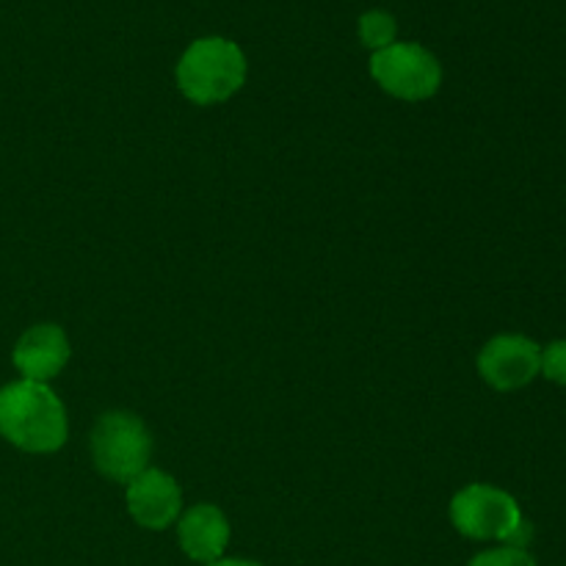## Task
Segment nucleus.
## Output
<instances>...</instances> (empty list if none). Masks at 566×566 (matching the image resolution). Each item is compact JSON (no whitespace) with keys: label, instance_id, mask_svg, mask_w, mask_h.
Segmentation results:
<instances>
[{"label":"nucleus","instance_id":"1","mask_svg":"<svg viewBox=\"0 0 566 566\" xmlns=\"http://www.w3.org/2000/svg\"><path fill=\"white\" fill-rule=\"evenodd\" d=\"M70 423L55 390L42 381H9L0 387V437L25 453H55Z\"/></svg>","mask_w":566,"mask_h":566},{"label":"nucleus","instance_id":"2","mask_svg":"<svg viewBox=\"0 0 566 566\" xmlns=\"http://www.w3.org/2000/svg\"><path fill=\"white\" fill-rule=\"evenodd\" d=\"M247 55L232 39L202 36L188 44L175 75L186 99L193 105H216L247 83Z\"/></svg>","mask_w":566,"mask_h":566},{"label":"nucleus","instance_id":"3","mask_svg":"<svg viewBox=\"0 0 566 566\" xmlns=\"http://www.w3.org/2000/svg\"><path fill=\"white\" fill-rule=\"evenodd\" d=\"M451 523L462 536L475 542H501V545L528 551L534 536L531 523L514 495L490 484H470L451 501Z\"/></svg>","mask_w":566,"mask_h":566},{"label":"nucleus","instance_id":"4","mask_svg":"<svg viewBox=\"0 0 566 566\" xmlns=\"http://www.w3.org/2000/svg\"><path fill=\"white\" fill-rule=\"evenodd\" d=\"M94 468L111 481L130 484L138 473L147 470L153 457V437L138 415L105 412L92 431Z\"/></svg>","mask_w":566,"mask_h":566},{"label":"nucleus","instance_id":"5","mask_svg":"<svg viewBox=\"0 0 566 566\" xmlns=\"http://www.w3.org/2000/svg\"><path fill=\"white\" fill-rule=\"evenodd\" d=\"M370 75L387 94L407 103L434 97L442 86V64L418 42H392L370 55Z\"/></svg>","mask_w":566,"mask_h":566},{"label":"nucleus","instance_id":"6","mask_svg":"<svg viewBox=\"0 0 566 566\" xmlns=\"http://www.w3.org/2000/svg\"><path fill=\"white\" fill-rule=\"evenodd\" d=\"M542 348L525 335H497L481 348L479 374L492 390L514 392L539 376Z\"/></svg>","mask_w":566,"mask_h":566},{"label":"nucleus","instance_id":"7","mask_svg":"<svg viewBox=\"0 0 566 566\" xmlns=\"http://www.w3.org/2000/svg\"><path fill=\"white\" fill-rule=\"evenodd\" d=\"M182 509V492L164 470L147 468L127 484V512L142 528L166 531Z\"/></svg>","mask_w":566,"mask_h":566},{"label":"nucleus","instance_id":"8","mask_svg":"<svg viewBox=\"0 0 566 566\" xmlns=\"http://www.w3.org/2000/svg\"><path fill=\"white\" fill-rule=\"evenodd\" d=\"M70 337L59 324H36L22 332L20 340L14 343L11 363L22 379L48 385L70 363Z\"/></svg>","mask_w":566,"mask_h":566},{"label":"nucleus","instance_id":"9","mask_svg":"<svg viewBox=\"0 0 566 566\" xmlns=\"http://www.w3.org/2000/svg\"><path fill=\"white\" fill-rule=\"evenodd\" d=\"M177 539L191 562L208 566L224 558L230 545V523L213 503H197L177 523Z\"/></svg>","mask_w":566,"mask_h":566},{"label":"nucleus","instance_id":"10","mask_svg":"<svg viewBox=\"0 0 566 566\" xmlns=\"http://www.w3.org/2000/svg\"><path fill=\"white\" fill-rule=\"evenodd\" d=\"M398 36V22L390 11L370 9L359 17V42L368 50L379 53V50L390 48Z\"/></svg>","mask_w":566,"mask_h":566},{"label":"nucleus","instance_id":"11","mask_svg":"<svg viewBox=\"0 0 566 566\" xmlns=\"http://www.w3.org/2000/svg\"><path fill=\"white\" fill-rule=\"evenodd\" d=\"M468 566H536V558L528 551H520V547H492V551L479 553V556L470 558Z\"/></svg>","mask_w":566,"mask_h":566},{"label":"nucleus","instance_id":"12","mask_svg":"<svg viewBox=\"0 0 566 566\" xmlns=\"http://www.w3.org/2000/svg\"><path fill=\"white\" fill-rule=\"evenodd\" d=\"M539 374L553 385L566 387V340H553L551 346L542 348Z\"/></svg>","mask_w":566,"mask_h":566},{"label":"nucleus","instance_id":"13","mask_svg":"<svg viewBox=\"0 0 566 566\" xmlns=\"http://www.w3.org/2000/svg\"><path fill=\"white\" fill-rule=\"evenodd\" d=\"M208 566H263V564L249 562V558H219V562H213Z\"/></svg>","mask_w":566,"mask_h":566}]
</instances>
